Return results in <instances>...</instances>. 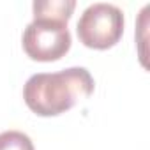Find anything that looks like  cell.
I'll return each instance as SVG.
<instances>
[{
    "label": "cell",
    "mask_w": 150,
    "mask_h": 150,
    "mask_svg": "<svg viewBox=\"0 0 150 150\" xmlns=\"http://www.w3.org/2000/svg\"><path fill=\"white\" fill-rule=\"evenodd\" d=\"M76 7L74 0H35L34 9V20H44V21H57L65 23L72 16V11Z\"/></svg>",
    "instance_id": "cell-4"
},
{
    "label": "cell",
    "mask_w": 150,
    "mask_h": 150,
    "mask_svg": "<svg viewBox=\"0 0 150 150\" xmlns=\"http://www.w3.org/2000/svg\"><path fill=\"white\" fill-rule=\"evenodd\" d=\"M78 37L87 48L108 50L124 34V13L111 4H92L78 21Z\"/></svg>",
    "instance_id": "cell-2"
},
{
    "label": "cell",
    "mask_w": 150,
    "mask_h": 150,
    "mask_svg": "<svg viewBox=\"0 0 150 150\" xmlns=\"http://www.w3.org/2000/svg\"><path fill=\"white\" fill-rule=\"evenodd\" d=\"M94 87V78L85 67H69L30 76L23 87V99L35 115L57 117L88 99Z\"/></svg>",
    "instance_id": "cell-1"
},
{
    "label": "cell",
    "mask_w": 150,
    "mask_h": 150,
    "mask_svg": "<svg viewBox=\"0 0 150 150\" xmlns=\"http://www.w3.org/2000/svg\"><path fill=\"white\" fill-rule=\"evenodd\" d=\"M23 50L37 62L60 60L71 50V32L65 23L34 20L23 32Z\"/></svg>",
    "instance_id": "cell-3"
},
{
    "label": "cell",
    "mask_w": 150,
    "mask_h": 150,
    "mask_svg": "<svg viewBox=\"0 0 150 150\" xmlns=\"http://www.w3.org/2000/svg\"><path fill=\"white\" fill-rule=\"evenodd\" d=\"M0 150H35L32 139L20 131L0 132Z\"/></svg>",
    "instance_id": "cell-5"
}]
</instances>
